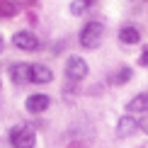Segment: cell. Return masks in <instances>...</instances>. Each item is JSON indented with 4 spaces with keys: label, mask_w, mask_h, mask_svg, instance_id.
Returning <instances> with one entry per match:
<instances>
[{
    "label": "cell",
    "mask_w": 148,
    "mask_h": 148,
    "mask_svg": "<svg viewBox=\"0 0 148 148\" xmlns=\"http://www.w3.org/2000/svg\"><path fill=\"white\" fill-rule=\"evenodd\" d=\"M102 34H104L102 22H88L80 29V46L83 49H97L102 41Z\"/></svg>",
    "instance_id": "obj_1"
},
{
    "label": "cell",
    "mask_w": 148,
    "mask_h": 148,
    "mask_svg": "<svg viewBox=\"0 0 148 148\" xmlns=\"http://www.w3.org/2000/svg\"><path fill=\"white\" fill-rule=\"evenodd\" d=\"M10 143H12V148H34L36 134L29 126H12L10 129Z\"/></svg>",
    "instance_id": "obj_2"
},
{
    "label": "cell",
    "mask_w": 148,
    "mask_h": 148,
    "mask_svg": "<svg viewBox=\"0 0 148 148\" xmlns=\"http://www.w3.org/2000/svg\"><path fill=\"white\" fill-rule=\"evenodd\" d=\"M85 75H88V63L83 61V56H71L66 63V78L73 83H80Z\"/></svg>",
    "instance_id": "obj_3"
},
{
    "label": "cell",
    "mask_w": 148,
    "mask_h": 148,
    "mask_svg": "<svg viewBox=\"0 0 148 148\" xmlns=\"http://www.w3.org/2000/svg\"><path fill=\"white\" fill-rule=\"evenodd\" d=\"M12 44L20 49V51H39V39L32 32H27V29H22V32H17L12 36Z\"/></svg>",
    "instance_id": "obj_4"
},
{
    "label": "cell",
    "mask_w": 148,
    "mask_h": 148,
    "mask_svg": "<svg viewBox=\"0 0 148 148\" xmlns=\"http://www.w3.org/2000/svg\"><path fill=\"white\" fill-rule=\"evenodd\" d=\"M53 80V73L51 68H46L44 63H32L29 66V83H36V85H46Z\"/></svg>",
    "instance_id": "obj_5"
},
{
    "label": "cell",
    "mask_w": 148,
    "mask_h": 148,
    "mask_svg": "<svg viewBox=\"0 0 148 148\" xmlns=\"http://www.w3.org/2000/svg\"><path fill=\"white\" fill-rule=\"evenodd\" d=\"M49 104H51L49 95L36 92V95H29V97H27L24 107H27V112H32V114H41V112H46V109H49Z\"/></svg>",
    "instance_id": "obj_6"
},
{
    "label": "cell",
    "mask_w": 148,
    "mask_h": 148,
    "mask_svg": "<svg viewBox=\"0 0 148 148\" xmlns=\"http://www.w3.org/2000/svg\"><path fill=\"white\" fill-rule=\"evenodd\" d=\"M136 131H138V121L134 119L131 114L121 116V119L116 121V136H119V138H129V136H134Z\"/></svg>",
    "instance_id": "obj_7"
},
{
    "label": "cell",
    "mask_w": 148,
    "mask_h": 148,
    "mask_svg": "<svg viewBox=\"0 0 148 148\" xmlns=\"http://www.w3.org/2000/svg\"><path fill=\"white\" fill-rule=\"evenodd\" d=\"M119 41H121V44H138V41H141V29L134 27V24L121 27L119 29Z\"/></svg>",
    "instance_id": "obj_8"
},
{
    "label": "cell",
    "mask_w": 148,
    "mask_h": 148,
    "mask_svg": "<svg viewBox=\"0 0 148 148\" xmlns=\"http://www.w3.org/2000/svg\"><path fill=\"white\" fill-rule=\"evenodd\" d=\"M126 112L129 114H136V112H148V92H141V95L131 97L126 102Z\"/></svg>",
    "instance_id": "obj_9"
},
{
    "label": "cell",
    "mask_w": 148,
    "mask_h": 148,
    "mask_svg": "<svg viewBox=\"0 0 148 148\" xmlns=\"http://www.w3.org/2000/svg\"><path fill=\"white\" fill-rule=\"evenodd\" d=\"M10 75H12V83H17V85L29 83V63H15L10 68Z\"/></svg>",
    "instance_id": "obj_10"
},
{
    "label": "cell",
    "mask_w": 148,
    "mask_h": 148,
    "mask_svg": "<svg viewBox=\"0 0 148 148\" xmlns=\"http://www.w3.org/2000/svg\"><path fill=\"white\" fill-rule=\"evenodd\" d=\"M92 5H95V0H73V3H71V12L75 17H80L83 12H88Z\"/></svg>",
    "instance_id": "obj_11"
},
{
    "label": "cell",
    "mask_w": 148,
    "mask_h": 148,
    "mask_svg": "<svg viewBox=\"0 0 148 148\" xmlns=\"http://www.w3.org/2000/svg\"><path fill=\"white\" fill-rule=\"evenodd\" d=\"M17 3H12V0H5L3 5H0V15L3 17H12V15H17Z\"/></svg>",
    "instance_id": "obj_12"
},
{
    "label": "cell",
    "mask_w": 148,
    "mask_h": 148,
    "mask_svg": "<svg viewBox=\"0 0 148 148\" xmlns=\"http://www.w3.org/2000/svg\"><path fill=\"white\" fill-rule=\"evenodd\" d=\"M114 80H116L119 85H121V83H126V80H131V71H129V68H121L119 73H116V78H114Z\"/></svg>",
    "instance_id": "obj_13"
},
{
    "label": "cell",
    "mask_w": 148,
    "mask_h": 148,
    "mask_svg": "<svg viewBox=\"0 0 148 148\" xmlns=\"http://www.w3.org/2000/svg\"><path fill=\"white\" fill-rule=\"evenodd\" d=\"M138 63L141 66H148V46L141 49V56H138Z\"/></svg>",
    "instance_id": "obj_14"
},
{
    "label": "cell",
    "mask_w": 148,
    "mask_h": 148,
    "mask_svg": "<svg viewBox=\"0 0 148 148\" xmlns=\"http://www.w3.org/2000/svg\"><path fill=\"white\" fill-rule=\"evenodd\" d=\"M138 126H141V129H143V131L148 134V116H146V119H141V121H138Z\"/></svg>",
    "instance_id": "obj_15"
},
{
    "label": "cell",
    "mask_w": 148,
    "mask_h": 148,
    "mask_svg": "<svg viewBox=\"0 0 148 148\" xmlns=\"http://www.w3.org/2000/svg\"><path fill=\"white\" fill-rule=\"evenodd\" d=\"M3 49H5V41H3V36H0V53H3Z\"/></svg>",
    "instance_id": "obj_16"
}]
</instances>
